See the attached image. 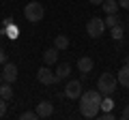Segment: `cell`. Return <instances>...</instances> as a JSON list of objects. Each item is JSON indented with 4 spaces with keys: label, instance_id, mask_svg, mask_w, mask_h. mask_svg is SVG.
Here are the masks:
<instances>
[{
    "label": "cell",
    "instance_id": "6da1fadb",
    "mask_svg": "<svg viewBox=\"0 0 129 120\" xmlns=\"http://www.w3.org/2000/svg\"><path fill=\"white\" fill-rule=\"evenodd\" d=\"M82 103H80V111H82L84 118H97L99 111H101V99L103 94L99 90H86V92L80 94Z\"/></svg>",
    "mask_w": 129,
    "mask_h": 120
},
{
    "label": "cell",
    "instance_id": "7a4b0ae2",
    "mask_svg": "<svg viewBox=\"0 0 129 120\" xmlns=\"http://www.w3.org/2000/svg\"><path fill=\"white\" fill-rule=\"evenodd\" d=\"M116 84H118V79L114 77L112 73H101L99 75V82H97V88H99V92L103 94V97H112L116 90Z\"/></svg>",
    "mask_w": 129,
    "mask_h": 120
},
{
    "label": "cell",
    "instance_id": "3957f363",
    "mask_svg": "<svg viewBox=\"0 0 129 120\" xmlns=\"http://www.w3.org/2000/svg\"><path fill=\"white\" fill-rule=\"evenodd\" d=\"M43 15H45V9H43L41 2H28V5L24 7V17H26L28 22H32V24L41 22Z\"/></svg>",
    "mask_w": 129,
    "mask_h": 120
},
{
    "label": "cell",
    "instance_id": "277c9868",
    "mask_svg": "<svg viewBox=\"0 0 129 120\" xmlns=\"http://www.w3.org/2000/svg\"><path fill=\"white\" fill-rule=\"evenodd\" d=\"M103 30H106V24H103L101 17H90V19L86 22V32H88V37L99 39V37L103 34Z\"/></svg>",
    "mask_w": 129,
    "mask_h": 120
},
{
    "label": "cell",
    "instance_id": "5b68a950",
    "mask_svg": "<svg viewBox=\"0 0 129 120\" xmlns=\"http://www.w3.org/2000/svg\"><path fill=\"white\" fill-rule=\"evenodd\" d=\"M37 79L43 84V86H52V84H58V77H56V73L50 69V67H41V69L37 71Z\"/></svg>",
    "mask_w": 129,
    "mask_h": 120
},
{
    "label": "cell",
    "instance_id": "8992f818",
    "mask_svg": "<svg viewBox=\"0 0 129 120\" xmlns=\"http://www.w3.org/2000/svg\"><path fill=\"white\" fill-rule=\"evenodd\" d=\"M82 94V82L80 79H71L64 84V97L67 99H80Z\"/></svg>",
    "mask_w": 129,
    "mask_h": 120
},
{
    "label": "cell",
    "instance_id": "52a82bcc",
    "mask_svg": "<svg viewBox=\"0 0 129 120\" xmlns=\"http://www.w3.org/2000/svg\"><path fill=\"white\" fill-rule=\"evenodd\" d=\"M2 77H5V82L13 84L15 79H17V65H13V62H5V67H2Z\"/></svg>",
    "mask_w": 129,
    "mask_h": 120
},
{
    "label": "cell",
    "instance_id": "ba28073f",
    "mask_svg": "<svg viewBox=\"0 0 129 120\" xmlns=\"http://www.w3.org/2000/svg\"><path fill=\"white\" fill-rule=\"evenodd\" d=\"M35 111L39 114V118H50V116L54 114V105H52L50 101H41V103L37 105V109H35Z\"/></svg>",
    "mask_w": 129,
    "mask_h": 120
},
{
    "label": "cell",
    "instance_id": "9c48e42d",
    "mask_svg": "<svg viewBox=\"0 0 129 120\" xmlns=\"http://www.w3.org/2000/svg\"><path fill=\"white\" fill-rule=\"evenodd\" d=\"M92 67H95V62H92L90 56H82V58L78 60V69L82 71V75H88L92 71Z\"/></svg>",
    "mask_w": 129,
    "mask_h": 120
},
{
    "label": "cell",
    "instance_id": "30bf717a",
    "mask_svg": "<svg viewBox=\"0 0 129 120\" xmlns=\"http://www.w3.org/2000/svg\"><path fill=\"white\" fill-rule=\"evenodd\" d=\"M43 62H45L47 67L56 65V62H58V49H56V47H50V49H45V51H43Z\"/></svg>",
    "mask_w": 129,
    "mask_h": 120
},
{
    "label": "cell",
    "instance_id": "8fae6325",
    "mask_svg": "<svg viewBox=\"0 0 129 120\" xmlns=\"http://www.w3.org/2000/svg\"><path fill=\"white\" fill-rule=\"evenodd\" d=\"M54 73H56V77H58V82L64 79V77H69V75H71V65H69V62H60V65L56 67Z\"/></svg>",
    "mask_w": 129,
    "mask_h": 120
},
{
    "label": "cell",
    "instance_id": "7c38bea8",
    "mask_svg": "<svg viewBox=\"0 0 129 120\" xmlns=\"http://www.w3.org/2000/svg\"><path fill=\"white\" fill-rule=\"evenodd\" d=\"M116 79H118V84L123 88H129V65H125L123 69L118 71V75H116Z\"/></svg>",
    "mask_w": 129,
    "mask_h": 120
},
{
    "label": "cell",
    "instance_id": "4fadbf2b",
    "mask_svg": "<svg viewBox=\"0 0 129 120\" xmlns=\"http://www.w3.org/2000/svg\"><path fill=\"white\" fill-rule=\"evenodd\" d=\"M103 13L110 15V13H118V0H103V5H101Z\"/></svg>",
    "mask_w": 129,
    "mask_h": 120
},
{
    "label": "cell",
    "instance_id": "5bb4252c",
    "mask_svg": "<svg viewBox=\"0 0 129 120\" xmlns=\"http://www.w3.org/2000/svg\"><path fill=\"white\" fill-rule=\"evenodd\" d=\"M0 97L2 99H13V84H9V82H2L0 84Z\"/></svg>",
    "mask_w": 129,
    "mask_h": 120
},
{
    "label": "cell",
    "instance_id": "9a60e30c",
    "mask_svg": "<svg viewBox=\"0 0 129 120\" xmlns=\"http://www.w3.org/2000/svg\"><path fill=\"white\" fill-rule=\"evenodd\" d=\"M54 47L56 49H67V47H69V37H67V34H58V37L54 39Z\"/></svg>",
    "mask_w": 129,
    "mask_h": 120
},
{
    "label": "cell",
    "instance_id": "2e32d148",
    "mask_svg": "<svg viewBox=\"0 0 129 120\" xmlns=\"http://www.w3.org/2000/svg\"><path fill=\"white\" fill-rule=\"evenodd\" d=\"M110 30H112V39H114V41H123V37H125V26L123 24H116Z\"/></svg>",
    "mask_w": 129,
    "mask_h": 120
},
{
    "label": "cell",
    "instance_id": "e0dca14e",
    "mask_svg": "<svg viewBox=\"0 0 129 120\" xmlns=\"http://www.w3.org/2000/svg\"><path fill=\"white\" fill-rule=\"evenodd\" d=\"M103 24H106V28H114L116 24H120V17H118V13H110V15H106Z\"/></svg>",
    "mask_w": 129,
    "mask_h": 120
},
{
    "label": "cell",
    "instance_id": "ac0fdd59",
    "mask_svg": "<svg viewBox=\"0 0 129 120\" xmlns=\"http://www.w3.org/2000/svg\"><path fill=\"white\" fill-rule=\"evenodd\" d=\"M114 109V101L110 97H103L101 99V111H112Z\"/></svg>",
    "mask_w": 129,
    "mask_h": 120
},
{
    "label": "cell",
    "instance_id": "d6986e66",
    "mask_svg": "<svg viewBox=\"0 0 129 120\" xmlns=\"http://www.w3.org/2000/svg\"><path fill=\"white\" fill-rule=\"evenodd\" d=\"M19 118H22V120H37V118H39V114L30 109V111H24V114L19 116Z\"/></svg>",
    "mask_w": 129,
    "mask_h": 120
},
{
    "label": "cell",
    "instance_id": "ffe728a7",
    "mask_svg": "<svg viewBox=\"0 0 129 120\" xmlns=\"http://www.w3.org/2000/svg\"><path fill=\"white\" fill-rule=\"evenodd\" d=\"M5 114H7V99L0 97V118H2Z\"/></svg>",
    "mask_w": 129,
    "mask_h": 120
},
{
    "label": "cell",
    "instance_id": "44dd1931",
    "mask_svg": "<svg viewBox=\"0 0 129 120\" xmlns=\"http://www.w3.org/2000/svg\"><path fill=\"white\" fill-rule=\"evenodd\" d=\"M99 118H101V120H112V118H114V114H112V111H103Z\"/></svg>",
    "mask_w": 129,
    "mask_h": 120
},
{
    "label": "cell",
    "instance_id": "7402d4cb",
    "mask_svg": "<svg viewBox=\"0 0 129 120\" xmlns=\"http://www.w3.org/2000/svg\"><path fill=\"white\" fill-rule=\"evenodd\" d=\"M5 62H7V51L0 49V65H5Z\"/></svg>",
    "mask_w": 129,
    "mask_h": 120
},
{
    "label": "cell",
    "instance_id": "603a6c76",
    "mask_svg": "<svg viewBox=\"0 0 129 120\" xmlns=\"http://www.w3.org/2000/svg\"><path fill=\"white\" fill-rule=\"evenodd\" d=\"M118 7H123V9L129 11V0H118Z\"/></svg>",
    "mask_w": 129,
    "mask_h": 120
},
{
    "label": "cell",
    "instance_id": "cb8c5ba5",
    "mask_svg": "<svg viewBox=\"0 0 129 120\" xmlns=\"http://www.w3.org/2000/svg\"><path fill=\"white\" fill-rule=\"evenodd\" d=\"M123 118H125V120H129V105L123 109Z\"/></svg>",
    "mask_w": 129,
    "mask_h": 120
},
{
    "label": "cell",
    "instance_id": "d4e9b609",
    "mask_svg": "<svg viewBox=\"0 0 129 120\" xmlns=\"http://www.w3.org/2000/svg\"><path fill=\"white\" fill-rule=\"evenodd\" d=\"M90 5H103V0H88Z\"/></svg>",
    "mask_w": 129,
    "mask_h": 120
},
{
    "label": "cell",
    "instance_id": "484cf974",
    "mask_svg": "<svg viewBox=\"0 0 129 120\" xmlns=\"http://www.w3.org/2000/svg\"><path fill=\"white\" fill-rule=\"evenodd\" d=\"M125 65H129V56H125Z\"/></svg>",
    "mask_w": 129,
    "mask_h": 120
},
{
    "label": "cell",
    "instance_id": "4316f807",
    "mask_svg": "<svg viewBox=\"0 0 129 120\" xmlns=\"http://www.w3.org/2000/svg\"><path fill=\"white\" fill-rule=\"evenodd\" d=\"M2 82H5V77H2V73H0V84H2Z\"/></svg>",
    "mask_w": 129,
    "mask_h": 120
},
{
    "label": "cell",
    "instance_id": "83f0119b",
    "mask_svg": "<svg viewBox=\"0 0 129 120\" xmlns=\"http://www.w3.org/2000/svg\"><path fill=\"white\" fill-rule=\"evenodd\" d=\"M0 41H2V34H0Z\"/></svg>",
    "mask_w": 129,
    "mask_h": 120
},
{
    "label": "cell",
    "instance_id": "f1b7e54d",
    "mask_svg": "<svg viewBox=\"0 0 129 120\" xmlns=\"http://www.w3.org/2000/svg\"><path fill=\"white\" fill-rule=\"evenodd\" d=\"M127 22H129V17H127Z\"/></svg>",
    "mask_w": 129,
    "mask_h": 120
}]
</instances>
